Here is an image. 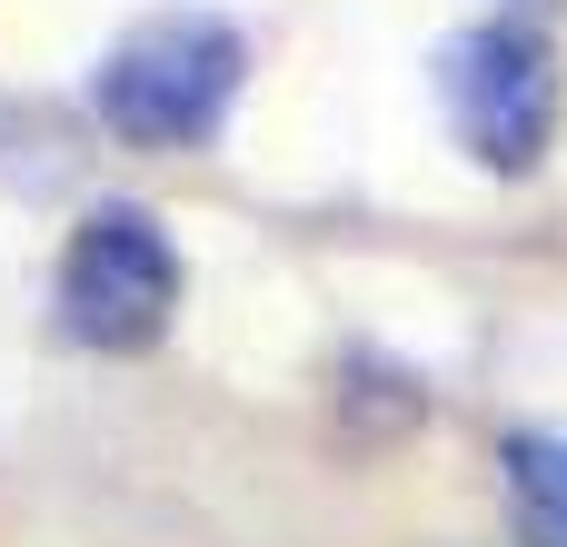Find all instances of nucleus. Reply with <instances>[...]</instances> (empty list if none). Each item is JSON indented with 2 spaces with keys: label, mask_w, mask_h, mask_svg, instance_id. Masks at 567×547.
<instances>
[{
  "label": "nucleus",
  "mask_w": 567,
  "mask_h": 547,
  "mask_svg": "<svg viewBox=\"0 0 567 547\" xmlns=\"http://www.w3.org/2000/svg\"><path fill=\"white\" fill-rule=\"evenodd\" d=\"M239 80H249L239 20H219V10H150V20H130V30L100 50L90 110H100V130H110L120 149H159V159H169V149L219 140Z\"/></svg>",
  "instance_id": "nucleus-1"
},
{
  "label": "nucleus",
  "mask_w": 567,
  "mask_h": 547,
  "mask_svg": "<svg viewBox=\"0 0 567 547\" xmlns=\"http://www.w3.org/2000/svg\"><path fill=\"white\" fill-rule=\"evenodd\" d=\"M429 90L458 130V149L488 169V179H528L558 140V40L538 20H468L429 50Z\"/></svg>",
  "instance_id": "nucleus-2"
},
{
  "label": "nucleus",
  "mask_w": 567,
  "mask_h": 547,
  "mask_svg": "<svg viewBox=\"0 0 567 547\" xmlns=\"http://www.w3.org/2000/svg\"><path fill=\"white\" fill-rule=\"evenodd\" d=\"M50 299H60V329H70L80 349H100V359H140V349H159L169 319H179V249H169L159 209H140V199H100V209H80Z\"/></svg>",
  "instance_id": "nucleus-3"
},
{
  "label": "nucleus",
  "mask_w": 567,
  "mask_h": 547,
  "mask_svg": "<svg viewBox=\"0 0 567 547\" xmlns=\"http://www.w3.org/2000/svg\"><path fill=\"white\" fill-rule=\"evenodd\" d=\"M70 179H80V130L50 100H0V189L60 199Z\"/></svg>",
  "instance_id": "nucleus-4"
},
{
  "label": "nucleus",
  "mask_w": 567,
  "mask_h": 547,
  "mask_svg": "<svg viewBox=\"0 0 567 547\" xmlns=\"http://www.w3.org/2000/svg\"><path fill=\"white\" fill-rule=\"evenodd\" d=\"M498 468H508V488H518L528 538H567V438L558 429H518V438L498 448Z\"/></svg>",
  "instance_id": "nucleus-5"
},
{
  "label": "nucleus",
  "mask_w": 567,
  "mask_h": 547,
  "mask_svg": "<svg viewBox=\"0 0 567 547\" xmlns=\"http://www.w3.org/2000/svg\"><path fill=\"white\" fill-rule=\"evenodd\" d=\"M528 547H567V538H528Z\"/></svg>",
  "instance_id": "nucleus-6"
}]
</instances>
